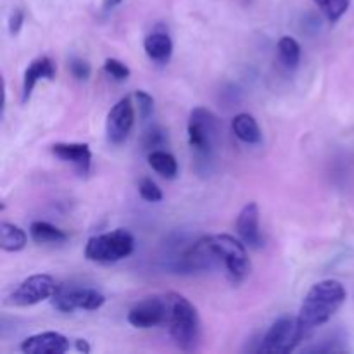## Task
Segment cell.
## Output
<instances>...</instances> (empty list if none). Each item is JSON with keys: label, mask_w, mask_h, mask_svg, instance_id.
<instances>
[{"label": "cell", "mask_w": 354, "mask_h": 354, "mask_svg": "<svg viewBox=\"0 0 354 354\" xmlns=\"http://www.w3.org/2000/svg\"><path fill=\"white\" fill-rule=\"evenodd\" d=\"M232 131L235 133V137L239 140L245 142V144H261L263 133L261 128H259L258 121L251 116V114H237V116L232 120Z\"/></svg>", "instance_id": "cell-16"}, {"label": "cell", "mask_w": 354, "mask_h": 354, "mask_svg": "<svg viewBox=\"0 0 354 354\" xmlns=\"http://www.w3.org/2000/svg\"><path fill=\"white\" fill-rule=\"evenodd\" d=\"M306 330L297 317H283L270 327V330L259 341L258 353L265 354H289L296 351L303 341Z\"/></svg>", "instance_id": "cell-6"}, {"label": "cell", "mask_w": 354, "mask_h": 354, "mask_svg": "<svg viewBox=\"0 0 354 354\" xmlns=\"http://www.w3.org/2000/svg\"><path fill=\"white\" fill-rule=\"evenodd\" d=\"M121 2H123V0H104L102 7L106 10H109V9H114V7H116V6H120Z\"/></svg>", "instance_id": "cell-29"}, {"label": "cell", "mask_w": 354, "mask_h": 354, "mask_svg": "<svg viewBox=\"0 0 354 354\" xmlns=\"http://www.w3.org/2000/svg\"><path fill=\"white\" fill-rule=\"evenodd\" d=\"M206 245L213 270L223 268L234 283H241L248 279L251 273V261L244 242L223 234L206 237Z\"/></svg>", "instance_id": "cell-3"}, {"label": "cell", "mask_w": 354, "mask_h": 354, "mask_svg": "<svg viewBox=\"0 0 354 354\" xmlns=\"http://www.w3.org/2000/svg\"><path fill=\"white\" fill-rule=\"evenodd\" d=\"M52 154L64 162H71L80 175H86L92 165V151L88 144H66V142H57L52 145Z\"/></svg>", "instance_id": "cell-13"}, {"label": "cell", "mask_w": 354, "mask_h": 354, "mask_svg": "<svg viewBox=\"0 0 354 354\" xmlns=\"http://www.w3.org/2000/svg\"><path fill=\"white\" fill-rule=\"evenodd\" d=\"M55 78V66L47 55H41L37 57L35 61H31V64L28 66V69L24 71V82H23V102H26L31 97L35 85H37L40 80H54Z\"/></svg>", "instance_id": "cell-14"}, {"label": "cell", "mask_w": 354, "mask_h": 354, "mask_svg": "<svg viewBox=\"0 0 354 354\" xmlns=\"http://www.w3.org/2000/svg\"><path fill=\"white\" fill-rule=\"evenodd\" d=\"M28 244L26 232L21 230L19 227L12 223H6L3 221L0 225V248L6 252H17L23 251Z\"/></svg>", "instance_id": "cell-18"}, {"label": "cell", "mask_w": 354, "mask_h": 354, "mask_svg": "<svg viewBox=\"0 0 354 354\" xmlns=\"http://www.w3.org/2000/svg\"><path fill=\"white\" fill-rule=\"evenodd\" d=\"M69 71L80 82H86L90 78V75H92V68H90L88 62L80 57H75L69 61Z\"/></svg>", "instance_id": "cell-25"}, {"label": "cell", "mask_w": 354, "mask_h": 354, "mask_svg": "<svg viewBox=\"0 0 354 354\" xmlns=\"http://www.w3.org/2000/svg\"><path fill=\"white\" fill-rule=\"evenodd\" d=\"M166 303H168L166 327L175 344L182 351H196L201 344V320L196 306L187 297L175 292L166 294Z\"/></svg>", "instance_id": "cell-2"}, {"label": "cell", "mask_w": 354, "mask_h": 354, "mask_svg": "<svg viewBox=\"0 0 354 354\" xmlns=\"http://www.w3.org/2000/svg\"><path fill=\"white\" fill-rule=\"evenodd\" d=\"M346 289L339 280H322L315 283L304 297L297 318L306 332L327 324L344 304Z\"/></svg>", "instance_id": "cell-1"}, {"label": "cell", "mask_w": 354, "mask_h": 354, "mask_svg": "<svg viewBox=\"0 0 354 354\" xmlns=\"http://www.w3.org/2000/svg\"><path fill=\"white\" fill-rule=\"evenodd\" d=\"M69 349V339L59 332H41L21 342V351L26 354H64Z\"/></svg>", "instance_id": "cell-12"}, {"label": "cell", "mask_w": 354, "mask_h": 354, "mask_svg": "<svg viewBox=\"0 0 354 354\" xmlns=\"http://www.w3.org/2000/svg\"><path fill=\"white\" fill-rule=\"evenodd\" d=\"M138 192H140L142 199H145L147 203H159L162 199L161 189L151 178L142 180L140 185H138Z\"/></svg>", "instance_id": "cell-23"}, {"label": "cell", "mask_w": 354, "mask_h": 354, "mask_svg": "<svg viewBox=\"0 0 354 354\" xmlns=\"http://www.w3.org/2000/svg\"><path fill=\"white\" fill-rule=\"evenodd\" d=\"M166 315H168L166 296L147 297L131 308L128 313V324L135 328H152L166 324Z\"/></svg>", "instance_id": "cell-10"}, {"label": "cell", "mask_w": 354, "mask_h": 354, "mask_svg": "<svg viewBox=\"0 0 354 354\" xmlns=\"http://www.w3.org/2000/svg\"><path fill=\"white\" fill-rule=\"evenodd\" d=\"M104 303V294L92 287L57 286V290L52 296V306L61 313H73L75 310L93 311L99 310Z\"/></svg>", "instance_id": "cell-7"}, {"label": "cell", "mask_w": 354, "mask_h": 354, "mask_svg": "<svg viewBox=\"0 0 354 354\" xmlns=\"http://www.w3.org/2000/svg\"><path fill=\"white\" fill-rule=\"evenodd\" d=\"M23 23H24V12L21 9H14L9 17V33L12 35V37L19 33L21 28H23Z\"/></svg>", "instance_id": "cell-27"}, {"label": "cell", "mask_w": 354, "mask_h": 354, "mask_svg": "<svg viewBox=\"0 0 354 354\" xmlns=\"http://www.w3.org/2000/svg\"><path fill=\"white\" fill-rule=\"evenodd\" d=\"M135 100L138 104V114H140L142 120H147L149 116H152V113H154V99L147 92H144V90L135 92Z\"/></svg>", "instance_id": "cell-24"}, {"label": "cell", "mask_w": 354, "mask_h": 354, "mask_svg": "<svg viewBox=\"0 0 354 354\" xmlns=\"http://www.w3.org/2000/svg\"><path fill=\"white\" fill-rule=\"evenodd\" d=\"M145 147L152 149V151H158L159 147L166 144V133L159 128H152L147 135H145Z\"/></svg>", "instance_id": "cell-26"}, {"label": "cell", "mask_w": 354, "mask_h": 354, "mask_svg": "<svg viewBox=\"0 0 354 354\" xmlns=\"http://www.w3.org/2000/svg\"><path fill=\"white\" fill-rule=\"evenodd\" d=\"M189 144L203 162H209L220 144V120L206 107H194L189 116Z\"/></svg>", "instance_id": "cell-4"}, {"label": "cell", "mask_w": 354, "mask_h": 354, "mask_svg": "<svg viewBox=\"0 0 354 354\" xmlns=\"http://www.w3.org/2000/svg\"><path fill=\"white\" fill-rule=\"evenodd\" d=\"M237 234L241 241L251 249H261L265 245L261 230H259V207L256 203H249L242 207L237 216Z\"/></svg>", "instance_id": "cell-11"}, {"label": "cell", "mask_w": 354, "mask_h": 354, "mask_svg": "<svg viewBox=\"0 0 354 354\" xmlns=\"http://www.w3.org/2000/svg\"><path fill=\"white\" fill-rule=\"evenodd\" d=\"M330 23H337L348 12L351 0H313Z\"/></svg>", "instance_id": "cell-21"}, {"label": "cell", "mask_w": 354, "mask_h": 354, "mask_svg": "<svg viewBox=\"0 0 354 354\" xmlns=\"http://www.w3.org/2000/svg\"><path fill=\"white\" fill-rule=\"evenodd\" d=\"M279 57L280 62L286 66L287 69H296L301 61V47L292 37H282L279 40Z\"/></svg>", "instance_id": "cell-20"}, {"label": "cell", "mask_w": 354, "mask_h": 354, "mask_svg": "<svg viewBox=\"0 0 354 354\" xmlns=\"http://www.w3.org/2000/svg\"><path fill=\"white\" fill-rule=\"evenodd\" d=\"M135 123V109L130 97H123L107 114L106 133L111 144H123Z\"/></svg>", "instance_id": "cell-9"}, {"label": "cell", "mask_w": 354, "mask_h": 354, "mask_svg": "<svg viewBox=\"0 0 354 354\" xmlns=\"http://www.w3.org/2000/svg\"><path fill=\"white\" fill-rule=\"evenodd\" d=\"M30 237L37 244H64L68 241V235L61 228L47 223V221H33L30 227Z\"/></svg>", "instance_id": "cell-17"}, {"label": "cell", "mask_w": 354, "mask_h": 354, "mask_svg": "<svg viewBox=\"0 0 354 354\" xmlns=\"http://www.w3.org/2000/svg\"><path fill=\"white\" fill-rule=\"evenodd\" d=\"M104 71L109 76H113L116 82H124V80L130 78V69L124 62L118 61V59H106L104 62Z\"/></svg>", "instance_id": "cell-22"}, {"label": "cell", "mask_w": 354, "mask_h": 354, "mask_svg": "<svg viewBox=\"0 0 354 354\" xmlns=\"http://www.w3.org/2000/svg\"><path fill=\"white\" fill-rule=\"evenodd\" d=\"M57 290V283L50 275H33L19 283L9 296V303L14 306H33L45 299H52Z\"/></svg>", "instance_id": "cell-8"}, {"label": "cell", "mask_w": 354, "mask_h": 354, "mask_svg": "<svg viewBox=\"0 0 354 354\" xmlns=\"http://www.w3.org/2000/svg\"><path fill=\"white\" fill-rule=\"evenodd\" d=\"M149 165L162 178L173 180L178 175V162H176V159L169 152L162 151V149L151 151V154H149Z\"/></svg>", "instance_id": "cell-19"}, {"label": "cell", "mask_w": 354, "mask_h": 354, "mask_svg": "<svg viewBox=\"0 0 354 354\" xmlns=\"http://www.w3.org/2000/svg\"><path fill=\"white\" fill-rule=\"evenodd\" d=\"M133 235L124 228H116L109 234H100L88 239L85 258L93 263H116L133 252Z\"/></svg>", "instance_id": "cell-5"}, {"label": "cell", "mask_w": 354, "mask_h": 354, "mask_svg": "<svg viewBox=\"0 0 354 354\" xmlns=\"http://www.w3.org/2000/svg\"><path fill=\"white\" fill-rule=\"evenodd\" d=\"M145 54L158 64H166L173 55V41L166 33L156 31L145 37L144 40Z\"/></svg>", "instance_id": "cell-15"}, {"label": "cell", "mask_w": 354, "mask_h": 354, "mask_svg": "<svg viewBox=\"0 0 354 354\" xmlns=\"http://www.w3.org/2000/svg\"><path fill=\"white\" fill-rule=\"evenodd\" d=\"M76 349L82 353H90V346L85 339H78V341H76Z\"/></svg>", "instance_id": "cell-28"}]
</instances>
